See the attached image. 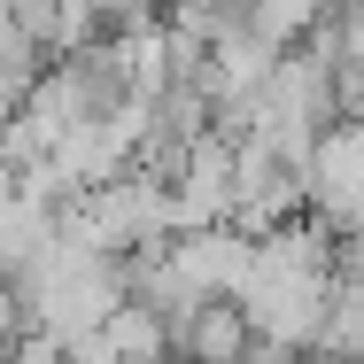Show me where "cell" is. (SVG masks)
<instances>
[{"mask_svg":"<svg viewBox=\"0 0 364 364\" xmlns=\"http://www.w3.org/2000/svg\"><path fill=\"white\" fill-rule=\"evenodd\" d=\"M333 16V0H240V23L272 47V55H287V47H302L318 23Z\"/></svg>","mask_w":364,"mask_h":364,"instance_id":"cell-3","label":"cell"},{"mask_svg":"<svg viewBox=\"0 0 364 364\" xmlns=\"http://www.w3.org/2000/svg\"><path fill=\"white\" fill-rule=\"evenodd\" d=\"M101 341H109L117 364H171V326L155 310H140V302H117L109 326H101Z\"/></svg>","mask_w":364,"mask_h":364,"instance_id":"cell-4","label":"cell"},{"mask_svg":"<svg viewBox=\"0 0 364 364\" xmlns=\"http://www.w3.org/2000/svg\"><path fill=\"white\" fill-rule=\"evenodd\" d=\"M55 240V210H39V202H23V194H8L0 202V287H16L31 264H39V248Z\"/></svg>","mask_w":364,"mask_h":364,"instance_id":"cell-2","label":"cell"},{"mask_svg":"<svg viewBox=\"0 0 364 364\" xmlns=\"http://www.w3.org/2000/svg\"><path fill=\"white\" fill-rule=\"evenodd\" d=\"M240 349H248V326H240L232 302H202V310H186L171 326V357L178 364H240Z\"/></svg>","mask_w":364,"mask_h":364,"instance_id":"cell-1","label":"cell"}]
</instances>
